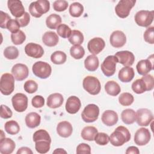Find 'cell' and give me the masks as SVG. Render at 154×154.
I'll list each match as a JSON object with an SVG mask.
<instances>
[{
	"instance_id": "6da1fadb",
	"label": "cell",
	"mask_w": 154,
	"mask_h": 154,
	"mask_svg": "<svg viewBox=\"0 0 154 154\" xmlns=\"http://www.w3.org/2000/svg\"><path fill=\"white\" fill-rule=\"evenodd\" d=\"M131 139V134L129 130L123 126H118L109 137L111 144L116 147L121 146Z\"/></svg>"
},
{
	"instance_id": "7a4b0ae2",
	"label": "cell",
	"mask_w": 154,
	"mask_h": 154,
	"mask_svg": "<svg viewBox=\"0 0 154 154\" xmlns=\"http://www.w3.org/2000/svg\"><path fill=\"white\" fill-rule=\"evenodd\" d=\"M50 8V2L47 0H38L32 2L29 6L30 14L38 18L43 14L46 13Z\"/></svg>"
},
{
	"instance_id": "3957f363",
	"label": "cell",
	"mask_w": 154,
	"mask_h": 154,
	"mask_svg": "<svg viewBox=\"0 0 154 154\" xmlns=\"http://www.w3.org/2000/svg\"><path fill=\"white\" fill-rule=\"evenodd\" d=\"M83 88L89 94L96 95L100 91L101 85L99 79L93 76H87L84 78L82 82Z\"/></svg>"
},
{
	"instance_id": "277c9868",
	"label": "cell",
	"mask_w": 154,
	"mask_h": 154,
	"mask_svg": "<svg viewBox=\"0 0 154 154\" xmlns=\"http://www.w3.org/2000/svg\"><path fill=\"white\" fill-rule=\"evenodd\" d=\"M1 92L4 95L11 94L14 89V77L9 73H4L0 81Z\"/></svg>"
},
{
	"instance_id": "5b68a950",
	"label": "cell",
	"mask_w": 154,
	"mask_h": 154,
	"mask_svg": "<svg viewBox=\"0 0 154 154\" xmlns=\"http://www.w3.org/2000/svg\"><path fill=\"white\" fill-rule=\"evenodd\" d=\"M32 70L37 77L41 79H46L51 75L52 68L48 63L39 61L33 64Z\"/></svg>"
},
{
	"instance_id": "8992f818",
	"label": "cell",
	"mask_w": 154,
	"mask_h": 154,
	"mask_svg": "<svg viewBox=\"0 0 154 154\" xmlns=\"http://www.w3.org/2000/svg\"><path fill=\"white\" fill-rule=\"evenodd\" d=\"M135 3V0H120L115 7L116 14L120 18L127 17Z\"/></svg>"
},
{
	"instance_id": "52a82bcc",
	"label": "cell",
	"mask_w": 154,
	"mask_h": 154,
	"mask_svg": "<svg viewBox=\"0 0 154 154\" xmlns=\"http://www.w3.org/2000/svg\"><path fill=\"white\" fill-rule=\"evenodd\" d=\"M99 115V107L93 103L87 105L81 113V117L84 122L86 123H92L95 122Z\"/></svg>"
},
{
	"instance_id": "ba28073f",
	"label": "cell",
	"mask_w": 154,
	"mask_h": 154,
	"mask_svg": "<svg viewBox=\"0 0 154 154\" xmlns=\"http://www.w3.org/2000/svg\"><path fill=\"white\" fill-rule=\"evenodd\" d=\"M154 18L153 11L140 10L135 15L136 23L140 26L147 27L152 23Z\"/></svg>"
},
{
	"instance_id": "9c48e42d",
	"label": "cell",
	"mask_w": 154,
	"mask_h": 154,
	"mask_svg": "<svg viewBox=\"0 0 154 154\" xmlns=\"http://www.w3.org/2000/svg\"><path fill=\"white\" fill-rule=\"evenodd\" d=\"M117 63L118 60L114 55L106 57L101 64V70L104 75L107 77L112 76L116 72Z\"/></svg>"
},
{
	"instance_id": "30bf717a",
	"label": "cell",
	"mask_w": 154,
	"mask_h": 154,
	"mask_svg": "<svg viewBox=\"0 0 154 154\" xmlns=\"http://www.w3.org/2000/svg\"><path fill=\"white\" fill-rule=\"evenodd\" d=\"M153 120V116L150 110L140 108L136 112V122L139 126H147Z\"/></svg>"
},
{
	"instance_id": "8fae6325",
	"label": "cell",
	"mask_w": 154,
	"mask_h": 154,
	"mask_svg": "<svg viewBox=\"0 0 154 154\" xmlns=\"http://www.w3.org/2000/svg\"><path fill=\"white\" fill-rule=\"evenodd\" d=\"M12 105L14 110L19 112L25 111L28 107V97L21 93L14 94L11 98Z\"/></svg>"
},
{
	"instance_id": "7c38bea8",
	"label": "cell",
	"mask_w": 154,
	"mask_h": 154,
	"mask_svg": "<svg viewBox=\"0 0 154 154\" xmlns=\"http://www.w3.org/2000/svg\"><path fill=\"white\" fill-rule=\"evenodd\" d=\"M151 138L149 130L147 128H141L138 129L134 135V142L138 146H144L147 144Z\"/></svg>"
},
{
	"instance_id": "4fadbf2b",
	"label": "cell",
	"mask_w": 154,
	"mask_h": 154,
	"mask_svg": "<svg viewBox=\"0 0 154 154\" xmlns=\"http://www.w3.org/2000/svg\"><path fill=\"white\" fill-rule=\"evenodd\" d=\"M153 55H151L147 59L139 61L136 66L138 74L141 75H147L153 69Z\"/></svg>"
},
{
	"instance_id": "5bb4252c",
	"label": "cell",
	"mask_w": 154,
	"mask_h": 154,
	"mask_svg": "<svg viewBox=\"0 0 154 154\" xmlns=\"http://www.w3.org/2000/svg\"><path fill=\"white\" fill-rule=\"evenodd\" d=\"M11 73L16 80L21 81L28 77L29 70L25 64L17 63L13 66L11 69Z\"/></svg>"
},
{
	"instance_id": "9a60e30c",
	"label": "cell",
	"mask_w": 154,
	"mask_h": 154,
	"mask_svg": "<svg viewBox=\"0 0 154 154\" xmlns=\"http://www.w3.org/2000/svg\"><path fill=\"white\" fill-rule=\"evenodd\" d=\"M7 5L11 14L16 19L21 17L25 13V8L20 1L8 0Z\"/></svg>"
},
{
	"instance_id": "2e32d148",
	"label": "cell",
	"mask_w": 154,
	"mask_h": 154,
	"mask_svg": "<svg viewBox=\"0 0 154 154\" xmlns=\"http://www.w3.org/2000/svg\"><path fill=\"white\" fill-rule=\"evenodd\" d=\"M118 63L125 66H131L135 61V57L132 52L128 51H122L116 53L114 55Z\"/></svg>"
},
{
	"instance_id": "e0dca14e",
	"label": "cell",
	"mask_w": 154,
	"mask_h": 154,
	"mask_svg": "<svg viewBox=\"0 0 154 154\" xmlns=\"http://www.w3.org/2000/svg\"><path fill=\"white\" fill-rule=\"evenodd\" d=\"M25 54L34 58H41L44 54V50L42 46L34 43H29L25 47Z\"/></svg>"
},
{
	"instance_id": "ac0fdd59",
	"label": "cell",
	"mask_w": 154,
	"mask_h": 154,
	"mask_svg": "<svg viewBox=\"0 0 154 154\" xmlns=\"http://www.w3.org/2000/svg\"><path fill=\"white\" fill-rule=\"evenodd\" d=\"M105 46V41L102 38L94 37L88 42L87 48L90 53L95 55L99 54L104 49Z\"/></svg>"
},
{
	"instance_id": "d6986e66",
	"label": "cell",
	"mask_w": 154,
	"mask_h": 154,
	"mask_svg": "<svg viewBox=\"0 0 154 154\" xmlns=\"http://www.w3.org/2000/svg\"><path fill=\"white\" fill-rule=\"evenodd\" d=\"M109 42L113 47L119 48L125 45L126 42V37L122 31H114L110 35Z\"/></svg>"
},
{
	"instance_id": "ffe728a7",
	"label": "cell",
	"mask_w": 154,
	"mask_h": 154,
	"mask_svg": "<svg viewBox=\"0 0 154 154\" xmlns=\"http://www.w3.org/2000/svg\"><path fill=\"white\" fill-rule=\"evenodd\" d=\"M81 106V100L77 96H72L67 99L66 103V109L68 113L76 114L79 110Z\"/></svg>"
},
{
	"instance_id": "44dd1931",
	"label": "cell",
	"mask_w": 154,
	"mask_h": 154,
	"mask_svg": "<svg viewBox=\"0 0 154 154\" xmlns=\"http://www.w3.org/2000/svg\"><path fill=\"white\" fill-rule=\"evenodd\" d=\"M118 115L116 112L112 110L105 111L101 117V120L103 124L108 126H111L116 125L118 122Z\"/></svg>"
},
{
	"instance_id": "7402d4cb",
	"label": "cell",
	"mask_w": 154,
	"mask_h": 154,
	"mask_svg": "<svg viewBox=\"0 0 154 154\" xmlns=\"http://www.w3.org/2000/svg\"><path fill=\"white\" fill-rule=\"evenodd\" d=\"M73 132V128L70 122L67 121H63L57 125V132L58 135L63 138L70 137Z\"/></svg>"
},
{
	"instance_id": "603a6c76",
	"label": "cell",
	"mask_w": 154,
	"mask_h": 154,
	"mask_svg": "<svg viewBox=\"0 0 154 154\" xmlns=\"http://www.w3.org/2000/svg\"><path fill=\"white\" fill-rule=\"evenodd\" d=\"M16 147L14 141L9 138H1L0 153L2 154H10Z\"/></svg>"
},
{
	"instance_id": "cb8c5ba5",
	"label": "cell",
	"mask_w": 154,
	"mask_h": 154,
	"mask_svg": "<svg viewBox=\"0 0 154 154\" xmlns=\"http://www.w3.org/2000/svg\"><path fill=\"white\" fill-rule=\"evenodd\" d=\"M134 76V70L130 66H125L119 70L118 74L119 80L123 82H129L133 79Z\"/></svg>"
},
{
	"instance_id": "d4e9b609",
	"label": "cell",
	"mask_w": 154,
	"mask_h": 154,
	"mask_svg": "<svg viewBox=\"0 0 154 154\" xmlns=\"http://www.w3.org/2000/svg\"><path fill=\"white\" fill-rule=\"evenodd\" d=\"M64 98L61 94L55 93L50 94L47 99V105L51 108H57L63 103Z\"/></svg>"
},
{
	"instance_id": "484cf974",
	"label": "cell",
	"mask_w": 154,
	"mask_h": 154,
	"mask_svg": "<svg viewBox=\"0 0 154 154\" xmlns=\"http://www.w3.org/2000/svg\"><path fill=\"white\" fill-rule=\"evenodd\" d=\"M59 41L58 34L53 31H47L42 36L43 43L49 47L56 46Z\"/></svg>"
},
{
	"instance_id": "4316f807",
	"label": "cell",
	"mask_w": 154,
	"mask_h": 154,
	"mask_svg": "<svg viewBox=\"0 0 154 154\" xmlns=\"http://www.w3.org/2000/svg\"><path fill=\"white\" fill-rule=\"evenodd\" d=\"M25 120L27 127L32 129L37 127L40 125L41 117L38 113L35 112H31L26 116Z\"/></svg>"
},
{
	"instance_id": "83f0119b",
	"label": "cell",
	"mask_w": 154,
	"mask_h": 154,
	"mask_svg": "<svg viewBox=\"0 0 154 154\" xmlns=\"http://www.w3.org/2000/svg\"><path fill=\"white\" fill-rule=\"evenodd\" d=\"M99 59L94 55H88L84 60V66L85 69L90 72L96 70L99 67Z\"/></svg>"
},
{
	"instance_id": "f1b7e54d",
	"label": "cell",
	"mask_w": 154,
	"mask_h": 154,
	"mask_svg": "<svg viewBox=\"0 0 154 154\" xmlns=\"http://www.w3.org/2000/svg\"><path fill=\"white\" fill-rule=\"evenodd\" d=\"M121 119L126 125H131L136 121V112L132 109H126L122 112Z\"/></svg>"
},
{
	"instance_id": "f546056e",
	"label": "cell",
	"mask_w": 154,
	"mask_h": 154,
	"mask_svg": "<svg viewBox=\"0 0 154 154\" xmlns=\"http://www.w3.org/2000/svg\"><path fill=\"white\" fill-rule=\"evenodd\" d=\"M98 132L97 129L91 126H85L83 128V129L81 131V137L84 140L87 141H93L94 139V137L97 133Z\"/></svg>"
},
{
	"instance_id": "4dcf8cb0",
	"label": "cell",
	"mask_w": 154,
	"mask_h": 154,
	"mask_svg": "<svg viewBox=\"0 0 154 154\" xmlns=\"http://www.w3.org/2000/svg\"><path fill=\"white\" fill-rule=\"evenodd\" d=\"M105 90L107 94L112 96H117L121 91L120 85L114 81H108L105 85Z\"/></svg>"
},
{
	"instance_id": "1f68e13d",
	"label": "cell",
	"mask_w": 154,
	"mask_h": 154,
	"mask_svg": "<svg viewBox=\"0 0 154 154\" xmlns=\"http://www.w3.org/2000/svg\"><path fill=\"white\" fill-rule=\"evenodd\" d=\"M61 22V17L57 14H51L47 17L46 19V24L48 28L55 29L58 28Z\"/></svg>"
},
{
	"instance_id": "d6a6232c",
	"label": "cell",
	"mask_w": 154,
	"mask_h": 154,
	"mask_svg": "<svg viewBox=\"0 0 154 154\" xmlns=\"http://www.w3.org/2000/svg\"><path fill=\"white\" fill-rule=\"evenodd\" d=\"M69 41L72 45H80L84 42V35L79 30H72Z\"/></svg>"
},
{
	"instance_id": "836d02e7",
	"label": "cell",
	"mask_w": 154,
	"mask_h": 154,
	"mask_svg": "<svg viewBox=\"0 0 154 154\" xmlns=\"http://www.w3.org/2000/svg\"><path fill=\"white\" fill-rule=\"evenodd\" d=\"M66 54L61 51H55L51 55V60L55 64H62L66 62Z\"/></svg>"
},
{
	"instance_id": "e575fe53",
	"label": "cell",
	"mask_w": 154,
	"mask_h": 154,
	"mask_svg": "<svg viewBox=\"0 0 154 154\" xmlns=\"http://www.w3.org/2000/svg\"><path fill=\"white\" fill-rule=\"evenodd\" d=\"M84 11V7L79 2H75L72 3L69 7V13L74 17H80Z\"/></svg>"
},
{
	"instance_id": "d590c367",
	"label": "cell",
	"mask_w": 154,
	"mask_h": 154,
	"mask_svg": "<svg viewBox=\"0 0 154 154\" xmlns=\"http://www.w3.org/2000/svg\"><path fill=\"white\" fill-rule=\"evenodd\" d=\"M5 131L10 135H16L20 131V126L18 123L14 120L7 122L4 125Z\"/></svg>"
},
{
	"instance_id": "8d00e7d4",
	"label": "cell",
	"mask_w": 154,
	"mask_h": 154,
	"mask_svg": "<svg viewBox=\"0 0 154 154\" xmlns=\"http://www.w3.org/2000/svg\"><path fill=\"white\" fill-rule=\"evenodd\" d=\"M132 89L137 94H141L147 91V86L144 80L138 79L132 84Z\"/></svg>"
},
{
	"instance_id": "74e56055",
	"label": "cell",
	"mask_w": 154,
	"mask_h": 154,
	"mask_svg": "<svg viewBox=\"0 0 154 154\" xmlns=\"http://www.w3.org/2000/svg\"><path fill=\"white\" fill-rule=\"evenodd\" d=\"M35 143V148L38 153H46L49 152L51 142L47 140H40Z\"/></svg>"
},
{
	"instance_id": "f35d334b",
	"label": "cell",
	"mask_w": 154,
	"mask_h": 154,
	"mask_svg": "<svg viewBox=\"0 0 154 154\" xmlns=\"http://www.w3.org/2000/svg\"><path fill=\"white\" fill-rule=\"evenodd\" d=\"M70 55L76 60L81 59L85 55V50L81 45H74L70 48Z\"/></svg>"
},
{
	"instance_id": "ab89813d",
	"label": "cell",
	"mask_w": 154,
	"mask_h": 154,
	"mask_svg": "<svg viewBox=\"0 0 154 154\" xmlns=\"http://www.w3.org/2000/svg\"><path fill=\"white\" fill-rule=\"evenodd\" d=\"M32 140L34 142L40 140H47L51 142V138L49 133L45 129H39L35 131L33 134Z\"/></svg>"
},
{
	"instance_id": "60d3db41",
	"label": "cell",
	"mask_w": 154,
	"mask_h": 154,
	"mask_svg": "<svg viewBox=\"0 0 154 154\" xmlns=\"http://www.w3.org/2000/svg\"><path fill=\"white\" fill-rule=\"evenodd\" d=\"M134 100L133 95L128 92L122 93L119 97V102L122 106H129L134 102Z\"/></svg>"
},
{
	"instance_id": "b9f144b4",
	"label": "cell",
	"mask_w": 154,
	"mask_h": 154,
	"mask_svg": "<svg viewBox=\"0 0 154 154\" xmlns=\"http://www.w3.org/2000/svg\"><path fill=\"white\" fill-rule=\"evenodd\" d=\"M4 55L8 60H14L18 57L19 51L15 46H10L5 48L4 51Z\"/></svg>"
},
{
	"instance_id": "7bdbcfd3",
	"label": "cell",
	"mask_w": 154,
	"mask_h": 154,
	"mask_svg": "<svg viewBox=\"0 0 154 154\" xmlns=\"http://www.w3.org/2000/svg\"><path fill=\"white\" fill-rule=\"evenodd\" d=\"M58 35L64 38H69L71 35L72 30L66 24H60L57 28Z\"/></svg>"
},
{
	"instance_id": "ee69618b",
	"label": "cell",
	"mask_w": 154,
	"mask_h": 154,
	"mask_svg": "<svg viewBox=\"0 0 154 154\" xmlns=\"http://www.w3.org/2000/svg\"><path fill=\"white\" fill-rule=\"evenodd\" d=\"M11 39L14 45H19L25 42L26 39V35L22 31L19 30L17 32L12 33L11 34Z\"/></svg>"
},
{
	"instance_id": "f6af8a7d",
	"label": "cell",
	"mask_w": 154,
	"mask_h": 154,
	"mask_svg": "<svg viewBox=\"0 0 154 154\" xmlns=\"http://www.w3.org/2000/svg\"><path fill=\"white\" fill-rule=\"evenodd\" d=\"M94 140L97 144L105 146L106 145L109 141V137L104 132H97Z\"/></svg>"
},
{
	"instance_id": "bcb514c9",
	"label": "cell",
	"mask_w": 154,
	"mask_h": 154,
	"mask_svg": "<svg viewBox=\"0 0 154 154\" xmlns=\"http://www.w3.org/2000/svg\"><path fill=\"white\" fill-rule=\"evenodd\" d=\"M23 88L26 92L32 94L37 90L38 84L33 80H28L25 82Z\"/></svg>"
},
{
	"instance_id": "7dc6e473",
	"label": "cell",
	"mask_w": 154,
	"mask_h": 154,
	"mask_svg": "<svg viewBox=\"0 0 154 154\" xmlns=\"http://www.w3.org/2000/svg\"><path fill=\"white\" fill-rule=\"evenodd\" d=\"M154 27L150 26L146 29L143 34V37L144 40L150 44L154 43Z\"/></svg>"
},
{
	"instance_id": "c3c4849f",
	"label": "cell",
	"mask_w": 154,
	"mask_h": 154,
	"mask_svg": "<svg viewBox=\"0 0 154 154\" xmlns=\"http://www.w3.org/2000/svg\"><path fill=\"white\" fill-rule=\"evenodd\" d=\"M20 26L16 19H11L7 23V28L11 33H16L19 31Z\"/></svg>"
},
{
	"instance_id": "681fc988",
	"label": "cell",
	"mask_w": 154,
	"mask_h": 154,
	"mask_svg": "<svg viewBox=\"0 0 154 154\" xmlns=\"http://www.w3.org/2000/svg\"><path fill=\"white\" fill-rule=\"evenodd\" d=\"M68 2L64 0H57L53 3V8L57 11H63L67 8Z\"/></svg>"
},
{
	"instance_id": "f907efd6",
	"label": "cell",
	"mask_w": 154,
	"mask_h": 154,
	"mask_svg": "<svg viewBox=\"0 0 154 154\" xmlns=\"http://www.w3.org/2000/svg\"><path fill=\"white\" fill-rule=\"evenodd\" d=\"M31 103L35 108H42L45 105V99L40 95H36L32 99Z\"/></svg>"
},
{
	"instance_id": "816d5d0a",
	"label": "cell",
	"mask_w": 154,
	"mask_h": 154,
	"mask_svg": "<svg viewBox=\"0 0 154 154\" xmlns=\"http://www.w3.org/2000/svg\"><path fill=\"white\" fill-rule=\"evenodd\" d=\"M76 152L78 154H90L91 153V147L86 143H81L77 146Z\"/></svg>"
},
{
	"instance_id": "f5cc1de1",
	"label": "cell",
	"mask_w": 154,
	"mask_h": 154,
	"mask_svg": "<svg viewBox=\"0 0 154 154\" xmlns=\"http://www.w3.org/2000/svg\"><path fill=\"white\" fill-rule=\"evenodd\" d=\"M145 82L147 86V91H150L154 87V79L153 76L151 75H145L141 78Z\"/></svg>"
},
{
	"instance_id": "db71d44e",
	"label": "cell",
	"mask_w": 154,
	"mask_h": 154,
	"mask_svg": "<svg viewBox=\"0 0 154 154\" xmlns=\"http://www.w3.org/2000/svg\"><path fill=\"white\" fill-rule=\"evenodd\" d=\"M11 110L6 105H1V114L0 116L2 119H9L12 116Z\"/></svg>"
},
{
	"instance_id": "11a10c76",
	"label": "cell",
	"mask_w": 154,
	"mask_h": 154,
	"mask_svg": "<svg viewBox=\"0 0 154 154\" xmlns=\"http://www.w3.org/2000/svg\"><path fill=\"white\" fill-rule=\"evenodd\" d=\"M16 19L19 23L20 27H24L29 24L30 21V15L28 12H25L21 17L17 18Z\"/></svg>"
},
{
	"instance_id": "9f6ffc18",
	"label": "cell",
	"mask_w": 154,
	"mask_h": 154,
	"mask_svg": "<svg viewBox=\"0 0 154 154\" xmlns=\"http://www.w3.org/2000/svg\"><path fill=\"white\" fill-rule=\"evenodd\" d=\"M0 13H1L0 27L2 28H7V23L8 22V20L11 19V17L7 13H5L2 11H1Z\"/></svg>"
},
{
	"instance_id": "6f0895ef",
	"label": "cell",
	"mask_w": 154,
	"mask_h": 154,
	"mask_svg": "<svg viewBox=\"0 0 154 154\" xmlns=\"http://www.w3.org/2000/svg\"><path fill=\"white\" fill-rule=\"evenodd\" d=\"M17 154H32V151L27 147H22L16 152Z\"/></svg>"
},
{
	"instance_id": "680465c9",
	"label": "cell",
	"mask_w": 154,
	"mask_h": 154,
	"mask_svg": "<svg viewBox=\"0 0 154 154\" xmlns=\"http://www.w3.org/2000/svg\"><path fill=\"white\" fill-rule=\"evenodd\" d=\"M126 154H131V153H134V154H138L140 153V151L138 149V147L135 146H130L128 147V149L126 150Z\"/></svg>"
},
{
	"instance_id": "91938a15",
	"label": "cell",
	"mask_w": 154,
	"mask_h": 154,
	"mask_svg": "<svg viewBox=\"0 0 154 154\" xmlns=\"http://www.w3.org/2000/svg\"><path fill=\"white\" fill-rule=\"evenodd\" d=\"M54 153H67V152L66 150H64L63 149H61V148H58V149H56L54 152Z\"/></svg>"
}]
</instances>
